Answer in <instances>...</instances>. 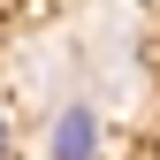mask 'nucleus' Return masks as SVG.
<instances>
[{"mask_svg": "<svg viewBox=\"0 0 160 160\" xmlns=\"http://www.w3.org/2000/svg\"><path fill=\"white\" fill-rule=\"evenodd\" d=\"M46 160H99V114H92V107L53 114V130H46Z\"/></svg>", "mask_w": 160, "mask_h": 160, "instance_id": "f257e3e1", "label": "nucleus"}, {"mask_svg": "<svg viewBox=\"0 0 160 160\" xmlns=\"http://www.w3.org/2000/svg\"><path fill=\"white\" fill-rule=\"evenodd\" d=\"M0 145H8V122H0Z\"/></svg>", "mask_w": 160, "mask_h": 160, "instance_id": "f03ea898", "label": "nucleus"}]
</instances>
